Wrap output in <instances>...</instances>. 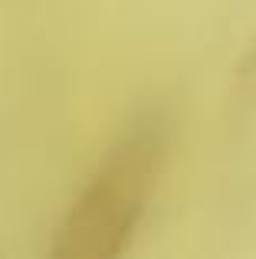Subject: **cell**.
Masks as SVG:
<instances>
[{"mask_svg":"<svg viewBox=\"0 0 256 259\" xmlns=\"http://www.w3.org/2000/svg\"><path fill=\"white\" fill-rule=\"evenodd\" d=\"M233 99H237V108H250V105H256V36H253L250 50L243 53V63H240V69H237Z\"/></svg>","mask_w":256,"mask_h":259,"instance_id":"2","label":"cell"},{"mask_svg":"<svg viewBox=\"0 0 256 259\" xmlns=\"http://www.w3.org/2000/svg\"><path fill=\"white\" fill-rule=\"evenodd\" d=\"M167 154V135L158 118L135 125L105 154L89 177L72 210L59 227L53 256L59 259H105L118 256L132 240L148 200L158 187Z\"/></svg>","mask_w":256,"mask_h":259,"instance_id":"1","label":"cell"}]
</instances>
